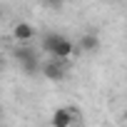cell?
I'll use <instances>...</instances> for the list:
<instances>
[{"label":"cell","mask_w":127,"mask_h":127,"mask_svg":"<svg viewBox=\"0 0 127 127\" xmlns=\"http://www.w3.org/2000/svg\"><path fill=\"white\" fill-rule=\"evenodd\" d=\"M82 52H92V50H97L100 47V37L95 35V32H85L82 37H80V45H77Z\"/></svg>","instance_id":"cell-6"},{"label":"cell","mask_w":127,"mask_h":127,"mask_svg":"<svg viewBox=\"0 0 127 127\" xmlns=\"http://www.w3.org/2000/svg\"><path fill=\"white\" fill-rule=\"evenodd\" d=\"M15 57H18V62H20L28 72H35V70H37V55H35V50H30V47H18Z\"/></svg>","instance_id":"cell-2"},{"label":"cell","mask_w":127,"mask_h":127,"mask_svg":"<svg viewBox=\"0 0 127 127\" xmlns=\"http://www.w3.org/2000/svg\"><path fill=\"white\" fill-rule=\"evenodd\" d=\"M77 120H80V112L75 107H57L50 117V125L52 127H72Z\"/></svg>","instance_id":"cell-1"},{"label":"cell","mask_w":127,"mask_h":127,"mask_svg":"<svg viewBox=\"0 0 127 127\" xmlns=\"http://www.w3.org/2000/svg\"><path fill=\"white\" fill-rule=\"evenodd\" d=\"M13 35H15L18 42H28V40L35 37V28H32L30 23H18V25L13 28Z\"/></svg>","instance_id":"cell-4"},{"label":"cell","mask_w":127,"mask_h":127,"mask_svg":"<svg viewBox=\"0 0 127 127\" xmlns=\"http://www.w3.org/2000/svg\"><path fill=\"white\" fill-rule=\"evenodd\" d=\"M72 50H75V45L67 40V37H62L60 42H57V47H55V52H52V57L55 60H67L70 55H72Z\"/></svg>","instance_id":"cell-5"},{"label":"cell","mask_w":127,"mask_h":127,"mask_svg":"<svg viewBox=\"0 0 127 127\" xmlns=\"http://www.w3.org/2000/svg\"><path fill=\"white\" fill-rule=\"evenodd\" d=\"M60 40H62V35H60V32H47V35H45V37H42V50H45V52H50V55H52V52H55V47H57V42H60Z\"/></svg>","instance_id":"cell-7"},{"label":"cell","mask_w":127,"mask_h":127,"mask_svg":"<svg viewBox=\"0 0 127 127\" xmlns=\"http://www.w3.org/2000/svg\"><path fill=\"white\" fill-rule=\"evenodd\" d=\"M42 75L47 77V80H62L65 77V65H62V60H52V62H47V65H42Z\"/></svg>","instance_id":"cell-3"}]
</instances>
